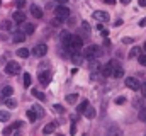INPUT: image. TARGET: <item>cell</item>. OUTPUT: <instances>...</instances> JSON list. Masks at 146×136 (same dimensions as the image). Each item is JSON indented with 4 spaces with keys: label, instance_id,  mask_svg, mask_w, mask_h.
<instances>
[{
    "label": "cell",
    "instance_id": "obj_33",
    "mask_svg": "<svg viewBox=\"0 0 146 136\" xmlns=\"http://www.w3.org/2000/svg\"><path fill=\"white\" fill-rule=\"evenodd\" d=\"M90 68H92V71H97V70H99V63H97V61H90Z\"/></svg>",
    "mask_w": 146,
    "mask_h": 136
},
{
    "label": "cell",
    "instance_id": "obj_39",
    "mask_svg": "<svg viewBox=\"0 0 146 136\" xmlns=\"http://www.w3.org/2000/svg\"><path fill=\"white\" fill-rule=\"evenodd\" d=\"M122 41H124V43H127V44H129V43H133V39H131V37H124Z\"/></svg>",
    "mask_w": 146,
    "mask_h": 136
},
{
    "label": "cell",
    "instance_id": "obj_38",
    "mask_svg": "<svg viewBox=\"0 0 146 136\" xmlns=\"http://www.w3.org/2000/svg\"><path fill=\"white\" fill-rule=\"evenodd\" d=\"M138 3H139V7H146V0H138Z\"/></svg>",
    "mask_w": 146,
    "mask_h": 136
},
{
    "label": "cell",
    "instance_id": "obj_24",
    "mask_svg": "<svg viewBox=\"0 0 146 136\" xmlns=\"http://www.w3.org/2000/svg\"><path fill=\"white\" fill-rule=\"evenodd\" d=\"M31 82H33V80H31V75H29V73H24V87L29 89V87H31Z\"/></svg>",
    "mask_w": 146,
    "mask_h": 136
},
{
    "label": "cell",
    "instance_id": "obj_21",
    "mask_svg": "<svg viewBox=\"0 0 146 136\" xmlns=\"http://www.w3.org/2000/svg\"><path fill=\"white\" fill-rule=\"evenodd\" d=\"M141 55V48H138V46H134L131 51H129V58H136V56H139Z\"/></svg>",
    "mask_w": 146,
    "mask_h": 136
},
{
    "label": "cell",
    "instance_id": "obj_15",
    "mask_svg": "<svg viewBox=\"0 0 146 136\" xmlns=\"http://www.w3.org/2000/svg\"><path fill=\"white\" fill-rule=\"evenodd\" d=\"M72 61L75 63V65H82L83 58H82V55H78L76 51H73V55H72Z\"/></svg>",
    "mask_w": 146,
    "mask_h": 136
},
{
    "label": "cell",
    "instance_id": "obj_26",
    "mask_svg": "<svg viewBox=\"0 0 146 136\" xmlns=\"http://www.w3.org/2000/svg\"><path fill=\"white\" fill-rule=\"evenodd\" d=\"M27 119H29L31 123H34V121L37 119V116L34 114V111H33V109H29V111H27Z\"/></svg>",
    "mask_w": 146,
    "mask_h": 136
},
{
    "label": "cell",
    "instance_id": "obj_35",
    "mask_svg": "<svg viewBox=\"0 0 146 136\" xmlns=\"http://www.w3.org/2000/svg\"><path fill=\"white\" fill-rule=\"evenodd\" d=\"M75 133H76V126H75V121L72 123V128H70V135L75 136Z\"/></svg>",
    "mask_w": 146,
    "mask_h": 136
},
{
    "label": "cell",
    "instance_id": "obj_42",
    "mask_svg": "<svg viewBox=\"0 0 146 136\" xmlns=\"http://www.w3.org/2000/svg\"><path fill=\"white\" fill-rule=\"evenodd\" d=\"M56 2H58V3H60V5H65V3H66V2H68V0H56Z\"/></svg>",
    "mask_w": 146,
    "mask_h": 136
},
{
    "label": "cell",
    "instance_id": "obj_37",
    "mask_svg": "<svg viewBox=\"0 0 146 136\" xmlns=\"http://www.w3.org/2000/svg\"><path fill=\"white\" fill-rule=\"evenodd\" d=\"M124 102H126V99H124V97H119V99H115V104H119V105H121V104H124Z\"/></svg>",
    "mask_w": 146,
    "mask_h": 136
},
{
    "label": "cell",
    "instance_id": "obj_13",
    "mask_svg": "<svg viewBox=\"0 0 146 136\" xmlns=\"http://www.w3.org/2000/svg\"><path fill=\"white\" fill-rule=\"evenodd\" d=\"M83 116H85V117H88V119H94V117H95V109L88 105V107L83 111Z\"/></svg>",
    "mask_w": 146,
    "mask_h": 136
},
{
    "label": "cell",
    "instance_id": "obj_2",
    "mask_svg": "<svg viewBox=\"0 0 146 136\" xmlns=\"http://www.w3.org/2000/svg\"><path fill=\"white\" fill-rule=\"evenodd\" d=\"M109 65H110V77H114V78H121V77L124 75V70H122V67H121L115 60H110Z\"/></svg>",
    "mask_w": 146,
    "mask_h": 136
},
{
    "label": "cell",
    "instance_id": "obj_19",
    "mask_svg": "<svg viewBox=\"0 0 146 136\" xmlns=\"http://www.w3.org/2000/svg\"><path fill=\"white\" fill-rule=\"evenodd\" d=\"M100 75H102V77H110V65L109 63L100 68Z\"/></svg>",
    "mask_w": 146,
    "mask_h": 136
},
{
    "label": "cell",
    "instance_id": "obj_41",
    "mask_svg": "<svg viewBox=\"0 0 146 136\" xmlns=\"http://www.w3.org/2000/svg\"><path fill=\"white\" fill-rule=\"evenodd\" d=\"M139 26H141V27H143V26H146V19H141V21H139Z\"/></svg>",
    "mask_w": 146,
    "mask_h": 136
},
{
    "label": "cell",
    "instance_id": "obj_5",
    "mask_svg": "<svg viewBox=\"0 0 146 136\" xmlns=\"http://www.w3.org/2000/svg\"><path fill=\"white\" fill-rule=\"evenodd\" d=\"M5 73H7V75H19V73H21L19 63H17V61H9V63L5 65Z\"/></svg>",
    "mask_w": 146,
    "mask_h": 136
},
{
    "label": "cell",
    "instance_id": "obj_6",
    "mask_svg": "<svg viewBox=\"0 0 146 136\" xmlns=\"http://www.w3.org/2000/svg\"><path fill=\"white\" fill-rule=\"evenodd\" d=\"M48 53V46L44 44V43H39V44H36L34 48H33V55L34 56H44Z\"/></svg>",
    "mask_w": 146,
    "mask_h": 136
},
{
    "label": "cell",
    "instance_id": "obj_22",
    "mask_svg": "<svg viewBox=\"0 0 146 136\" xmlns=\"http://www.w3.org/2000/svg\"><path fill=\"white\" fill-rule=\"evenodd\" d=\"M78 101V94H70V95H66V102L68 104H76Z\"/></svg>",
    "mask_w": 146,
    "mask_h": 136
},
{
    "label": "cell",
    "instance_id": "obj_32",
    "mask_svg": "<svg viewBox=\"0 0 146 136\" xmlns=\"http://www.w3.org/2000/svg\"><path fill=\"white\" fill-rule=\"evenodd\" d=\"M138 61H139V65L146 67V55H141V56H138Z\"/></svg>",
    "mask_w": 146,
    "mask_h": 136
},
{
    "label": "cell",
    "instance_id": "obj_36",
    "mask_svg": "<svg viewBox=\"0 0 146 136\" xmlns=\"http://www.w3.org/2000/svg\"><path fill=\"white\" fill-rule=\"evenodd\" d=\"M139 90H141V94H143V97L146 99V83H143V85L139 87Z\"/></svg>",
    "mask_w": 146,
    "mask_h": 136
},
{
    "label": "cell",
    "instance_id": "obj_12",
    "mask_svg": "<svg viewBox=\"0 0 146 136\" xmlns=\"http://www.w3.org/2000/svg\"><path fill=\"white\" fill-rule=\"evenodd\" d=\"M31 14H33L36 19H41V17H42V10H41V7H37V5H31Z\"/></svg>",
    "mask_w": 146,
    "mask_h": 136
},
{
    "label": "cell",
    "instance_id": "obj_44",
    "mask_svg": "<svg viewBox=\"0 0 146 136\" xmlns=\"http://www.w3.org/2000/svg\"><path fill=\"white\" fill-rule=\"evenodd\" d=\"M145 51H146V43H145Z\"/></svg>",
    "mask_w": 146,
    "mask_h": 136
},
{
    "label": "cell",
    "instance_id": "obj_45",
    "mask_svg": "<svg viewBox=\"0 0 146 136\" xmlns=\"http://www.w3.org/2000/svg\"><path fill=\"white\" fill-rule=\"evenodd\" d=\"M145 136H146V135H145Z\"/></svg>",
    "mask_w": 146,
    "mask_h": 136
},
{
    "label": "cell",
    "instance_id": "obj_29",
    "mask_svg": "<svg viewBox=\"0 0 146 136\" xmlns=\"http://www.w3.org/2000/svg\"><path fill=\"white\" fill-rule=\"evenodd\" d=\"M9 117H10V116H9V112H7V111L0 112V121H2V123H7V121H9Z\"/></svg>",
    "mask_w": 146,
    "mask_h": 136
},
{
    "label": "cell",
    "instance_id": "obj_14",
    "mask_svg": "<svg viewBox=\"0 0 146 136\" xmlns=\"http://www.w3.org/2000/svg\"><path fill=\"white\" fill-rule=\"evenodd\" d=\"M107 136H122V131L119 128L112 126V128H109V131H107Z\"/></svg>",
    "mask_w": 146,
    "mask_h": 136
},
{
    "label": "cell",
    "instance_id": "obj_11",
    "mask_svg": "<svg viewBox=\"0 0 146 136\" xmlns=\"http://www.w3.org/2000/svg\"><path fill=\"white\" fill-rule=\"evenodd\" d=\"M37 78H39V82H41V85H42V87H46V85L49 83V80H51V78H49V75H48L46 71H41Z\"/></svg>",
    "mask_w": 146,
    "mask_h": 136
},
{
    "label": "cell",
    "instance_id": "obj_28",
    "mask_svg": "<svg viewBox=\"0 0 146 136\" xmlns=\"http://www.w3.org/2000/svg\"><path fill=\"white\" fill-rule=\"evenodd\" d=\"M33 95H36L39 101H46V97H44V94L42 92H39V90H36V89H33Z\"/></svg>",
    "mask_w": 146,
    "mask_h": 136
},
{
    "label": "cell",
    "instance_id": "obj_1",
    "mask_svg": "<svg viewBox=\"0 0 146 136\" xmlns=\"http://www.w3.org/2000/svg\"><path fill=\"white\" fill-rule=\"evenodd\" d=\"M63 44H65L66 48H70L72 51H78V49L83 46V41H82V37L76 36V34H66V36L63 37Z\"/></svg>",
    "mask_w": 146,
    "mask_h": 136
},
{
    "label": "cell",
    "instance_id": "obj_8",
    "mask_svg": "<svg viewBox=\"0 0 146 136\" xmlns=\"http://www.w3.org/2000/svg\"><path fill=\"white\" fill-rule=\"evenodd\" d=\"M56 128H58V123L53 121V123H49V124H46V126L42 128V135H51V133L56 131Z\"/></svg>",
    "mask_w": 146,
    "mask_h": 136
},
{
    "label": "cell",
    "instance_id": "obj_43",
    "mask_svg": "<svg viewBox=\"0 0 146 136\" xmlns=\"http://www.w3.org/2000/svg\"><path fill=\"white\" fill-rule=\"evenodd\" d=\"M129 2H131V0H121V3H124V5H127Z\"/></svg>",
    "mask_w": 146,
    "mask_h": 136
},
{
    "label": "cell",
    "instance_id": "obj_18",
    "mask_svg": "<svg viewBox=\"0 0 146 136\" xmlns=\"http://www.w3.org/2000/svg\"><path fill=\"white\" fill-rule=\"evenodd\" d=\"M2 102H3L7 107H10V109H14V107L17 105V102L14 101V99H10V97H7V99H2Z\"/></svg>",
    "mask_w": 146,
    "mask_h": 136
},
{
    "label": "cell",
    "instance_id": "obj_27",
    "mask_svg": "<svg viewBox=\"0 0 146 136\" xmlns=\"http://www.w3.org/2000/svg\"><path fill=\"white\" fill-rule=\"evenodd\" d=\"M138 117H139V121H143V123H146V107H143V109H139V114H138Z\"/></svg>",
    "mask_w": 146,
    "mask_h": 136
},
{
    "label": "cell",
    "instance_id": "obj_4",
    "mask_svg": "<svg viewBox=\"0 0 146 136\" xmlns=\"http://www.w3.org/2000/svg\"><path fill=\"white\" fill-rule=\"evenodd\" d=\"M100 55H102V49L99 46H88L85 49V58H88V60H97Z\"/></svg>",
    "mask_w": 146,
    "mask_h": 136
},
{
    "label": "cell",
    "instance_id": "obj_16",
    "mask_svg": "<svg viewBox=\"0 0 146 136\" xmlns=\"http://www.w3.org/2000/svg\"><path fill=\"white\" fill-rule=\"evenodd\" d=\"M14 94V89L10 87V85H5L3 89H2V97H9V95H12Z\"/></svg>",
    "mask_w": 146,
    "mask_h": 136
},
{
    "label": "cell",
    "instance_id": "obj_9",
    "mask_svg": "<svg viewBox=\"0 0 146 136\" xmlns=\"http://www.w3.org/2000/svg\"><path fill=\"white\" fill-rule=\"evenodd\" d=\"M94 17H95L97 21H102V22H107V21H109V14L104 12V10H95V12H94Z\"/></svg>",
    "mask_w": 146,
    "mask_h": 136
},
{
    "label": "cell",
    "instance_id": "obj_31",
    "mask_svg": "<svg viewBox=\"0 0 146 136\" xmlns=\"http://www.w3.org/2000/svg\"><path fill=\"white\" fill-rule=\"evenodd\" d=\"M53 109H54L56 112H60V114H63V112H65V109H63V105H60V104H54V105H53Z\"/></svg>",
    "mask_w": 146,
    "mask_h": 136
},
{
    "label": "cell",
    "instance_id": "obj_23",
    "mask_svg": "<svg viewBox=\"0 0 146 136\" xmlns=\"http://www.w3.org/2000/svg\"><path fill=\"white\" fill-rule=\"evenodd\" d=\"M34 29H36V27H34L33 24H26V26H24V34H26V36H27V34H33Z\"/></svg>",
    "mask_w": 146,
    "mask_h": 136
},
{
    "label": "cell",
    "instance_id": "obj_17",
    "mask_svg": "<svg viewBox=\"0 0 146 136\" xmlns=\"http://www.w3.org/2000/svg\"><path fill=\"white\" fill-rule=\"evenodd\" d=\"M14 43H24V39H26V34L24 33H14Z\"/></svg>",
    "mask_w": 146,
    "mask_h": 136
},
{
    "label": "cell",
    "instance_id": "obj_20",
    "mask_svg": "<svg viewBox=\"0 0 146 136\" xmlns=\"http://www.w3.org/2000/svg\"><path fill=\"white\" fill-rule=\"evenodd\" d=\"M17 56H21V58H29V49L19 48V49H17Z\"/></svg>",
    "mask_w": 146,
    "mask_h": 136
},
{
    "label": "cell",
    "instance_id": "obj_7",
    "mask_svg": "<svg viewBox=\"0 0 146 136\" xmlns=\"http://www.w3.org/2000/svg\"><path fill=\"white\" fill-rule=\"evenodd\" d=\"M126 87H127V89H131V90H139L141 83H139V80H138V78L129 77V78H126Z\"/></svg>",
    "mask_w": 146,
    "mask_h": 136
},
{
    "label": "cell",
    "instance_id": "obj_40",
    "mask_svg": "<svg viewBox=\"0 0 146 136\" xmlns=\"http://www.w3.org/2000/svg\"><path fill=\"white\" fill-rule=\"evenodd\" d=\"M104 2H106V3H109V5H114V3H115V0H104Z\"/></svg>",
    "mask_w": 146,
    "mask_h": 136
},
{
    "label": "cell",
    "instance_id": "obj_30",
    "mask_svg": "<svg viewBox=\"0 0 146 136\" xmlns=\"http://www.w3.org/2000/svg\"><path fill=\"white\" fill-rule=\"evenodd\" d=\"M88 105H90V104H88V101H83L82 104H80V105H78V111H80V112H83V111H85Z\"/></svg>",
    "mask_w": 146,
    "mask_h": 136
},
{
    "label": "cell",
    "instance_id": "obj_25",
    "mask_svg": "<svg viewBox=\"0 0 146 136\" xmlns=\"http://www.w3.org/2000/svg\"><path fill=\"white\" fill-rule=\"evenodd\" d=\"M33 111H34V114H36L37 117H41V116L44 114V111H42V107H41V105H34V107H33Z\"/></svg>",
    "mask_w": 146,
    "mask_h": 136
},
{
    "label": "cell",
    "instance_id": "obj_34",
    "mask_svg": "<svg viewBox=\"0 0 146 136\" xmlns=\"http://www.w3.org/2000/svg\"><path fill=\"white\" fill-rule=\"evenodd\" d=\"M15 5H17L19 9H22V7L26 5V0H15Z\"/></svg>",
    "mask_w": 146,
    "mask_h": 136
},
{
    "label": "cell",
    "instance_id": "obj_10",
    "mask_svg": "<svg viewBox=\"0 0 146 136\" xmlns=\"http://www.w3.org/2000/svg\"><path fill=\"white\" fill-rule=\"evenodd\" d=\"M12 19H14V22H17V24H22V22H26V15L22 14V10H17V12H14V14H12Z\"/></svg>",
    "mask_w": 146,
    "mask_h": 136
},
{
    "label": "cell",
    "instance_id": "obj_3",
    "mask_svg": "<svg viewBox=\"0 0 146 136\" xmlns=\"http://www.w3.org/2000/svg\"><path fill=\"white\" fill-rule=\"evenodd\" d=\"M54 15H56L58 21H65V19H68V15H70V9H68L66 5H58V7L54 9Z\"/></svg>",
    "mask_w": 146,
    "mask_h": 136
}]
</instances>
